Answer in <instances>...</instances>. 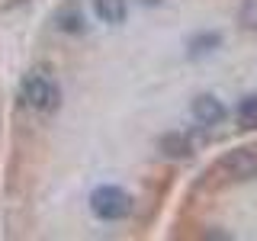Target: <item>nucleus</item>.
Listing matches in <instances>:
<instances>
[{"label": "nucleus", "instance_id": "1", "mask_svg": "<svg viewBox=\"0 0 257 241\" xmlns=\"http://www.w3.org/2000/svg\"><path fill=\"white\" fill-rule=\"evenodd\" d=\"M257 139V0H52L0 158L10 238H145Z\"/></svg>", "mask_w": 257, "mask_h": 241}, {"label": "nucleus", "instance_id": "2", "mask_svg": "<svg viewBox=\"0 0 257 241\" xmlns=\"http://www.w3.org/2000/svg\"><path fill=\"white\" fill-rule=\"evenodd\" d=\"M174 238H257V139L206 161L167 215Z\"/></svg>", "mask_w": 257, "mask_h": 241}, {"label": "nucleus", "instance_id": "3", "mask_svg": "<svg viewBox=\"0 0 257 241\" xmlns=\"http://www.w3.org/2000/svg\"><path fill=\"white\" fill-rule=\"evenodd\" d=\"M39 4V0H0V16L7 13H16V10H26V7Z\"/></svg>", "mask_w": 257, "mask_h": 241}]
</instances>
